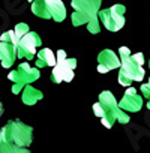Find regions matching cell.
Returning <instances> with one entry per match:
<instances>
[{
  "mask_svg": "<svg viewBox=\"0 0 150 153\" xmlns=\"http://www.w3.org/2000/svg\"><path fill=\"white\" fill-rule=\"evenodd\" d=\"M141 92H143V95L149 99L147 107H149V110H150V81H149V84H146V86H143V87H141Z\"/></svg>",
  "mask_w": 150,
  "mask_h": 153,
  "instance_id": "cell-17",
  "label": "cell"
},
{
  "mask_svg": "<svg viewBox=\"0 0 150 153\" xmlns=\"http://www.w3.org/2000/svg\"><path fill=\"white\" fill-rule=\"evenodd\" d=\"M98 60H99V68H98L99 72H108V71H111V69L120 66L119 57H117L113 51H110V50L102 51V53L99 54Z\"/></svg>",
  "mask_w": 150,
  "mask_h": 153,
  "instance_id": "cell-11",
  "label": "cell"
},
{
  "mask_svg": "<svg viewBox=\"0 0 150 153\" xmlns=\"http://www.w3.org/2000/svg\"><path fill=\"white\" fill-rule=\"evenodd\" d=\"M120 56H122V71H120V76H119V81L120 84L126 86L129 84L131 81H140L143 80L144 76V69L141 68V65H138L128 48L122 47L120 48Z\"/></svg>",
  "mask_w": 150,
  "mask_h": 153,
  "instance_id": "cell-4",
  "label": "cell"
},
{
  "mask_svg": "<svg viewBox=\"0 0 150 153\" xmlns=\"http://www.w3.org/2000/svg\"><path fill=\"white\" fill-rule=\"evenodd\" d=\"M30 143H32V128L26 126L18 120L9 122L5 128L0 129V146H14V147L27 149Z\"/></svg>",
  "mask_w": 150,
  "mask_h": 153,
  "instance_id": "cell-1",
  "label": "cell"
},
{
  "mask_svg": "<svg viewBox=\"0 0 150 153\" xmlns=\"http://www.w3.org/2000/svg\"><path fill=\"white\" fill-rule=\"evenodd\" d=\"M38 76H39V72H38L36 68H32V66L27 65V63L20 65V68H18L17 71H14V72L9 74V80L15 83V86H14V93L20 92L24 84H27V83H30V81H35Z\"/></svg>",
  "mask_w": 150,
  "mask_h": 153,
  "instance_id": "cell-7",
  "label": "cell"
},
{
  "mask_svg": "<svg viewBox=\"0 0 150 153\" xmlns=\"http://www.w3.org/2000/svg\"><path fill=\"white\" fill-rule=\"evenodd\" d=\"M32 11L41 18H54L56 21L66 17V9L60 0H33Z\"/></svg>",
  "mask_w": 150,
  "mask_h": 153,
  "instance_id": "cell-5",
  "label": "cell"
},
{
  "mask_svg": "<svg viewBox=\"0 0 150 153\" xmlns=\"http://www.w3.org/2000/svg\"><path fill=\"white\" fill-rule=\"evenodd\" d=\"M77 66L75 59H68L65 51L60 50L57 53V60L53 69V81L62 83V81H71L74 78V69Z\"/></svg>",
  "mask_w": 150,
  "mask_h": 153,
  "instance_id": "cell-6",
  "label": "cell"
},
{
  "mask_svg": "<svg viewBox=\"0 0 150 153\" xmlns=\"http://www.w3.org/2000/svg\"><path fill=\"white\" fill-rule=\"evenodd\" d=\"M119 108L122 111H137L141 108V98L138 96L137 90L135 89H128L125 96H123V101L119 104Z\"/></svg>",
  "mask_w": 150,
  "mask_h": 153,
  "instance_id": "cell-10",
  "label": "cell"
},
{
  "mask_svg": "<svg viewBox=\"0 0 150 153\" xmlns=\"http://www.w3.org/2000/svg\"><path fill=\"white\" fill-rule=\"evenodd\" d=\"M2 113H3V107H2V104H0V116H2Z\"/></svg>",
  "mask_w": 150,
  "mask_h": 153,
  "instance_id": "cell-18",
  "label": "cell"
},
{
  "mask_svg": "<svg viewBox=\"0 0 150 153\" xmlns=\"http://www.w3.org/2000/svg\"><path fill=\"white\" fill-rule=\"evenodd\" d=\"M27 32H29L27 24H18V26L15 27V30H14V33H15V38H17V39H20L21 36H24Z\"/></svg>",
  "mask_w": 150,
  "mask_h": 153,
  "instance_id": "cell-16",
  "label": "cell"
},
{
  "mask_svg": "<svg viewBox=\"0 0 150 153\" xmlns=\"http://www.w3.org/2000/svg\"><path fill=\"white\" fill-rule=\"evenodd\" d=\"M41 45V39L36 33L33 32H27L24 36H21L18 41H17V45H15V50H17V56L18 57H27V59H32L36 48Z\"/></svg>",
  "mask_w": 150,
  "mask_h": 153,
  "instance_id": "cell-9",
  "label": "cell"
},
{
  "mask_svg": "<svg viewBox=\"0 0 150 153\" xmlns=\"http://www.w3.org/2000/svg\"><path fill=\"white\" fill-rule=\"evenodd\" d=\"M99 104L104 110V116L101 117L102 119V123L107 126V128H111L114 122H122V123H126L129 120L128 114L123 113L119 105L116 104V99L113 98V95L110 92H104L99 95Z\"/></svg>",
  "mask_w": 150,
  "mask_h": 153,
  "instance_id": "cell-3",
  "label": "cell"
},
{
  "mask_svg": "<svg viewBox=\"0 0 150 153\" xmlns=\"http://www.w3.org/2000/svg\"><path fill=\"white\" fill-rule=\"evenodd\" d=\"M0 153H30L29 149L14 147V146H0Z\"/></svg>",
  "mask_w": 150,
  "mask_h": 153,
  "instance_id": "cell-15",
  "label": "cell"
},
{
  "mask_svg": "<svg viewBox=\"0 0 150 153\" xmlns=\"http://www.w3.org/2000/svg\"><path fill=\"white\" fill-rule=\"evenodd\" d=\"M38 66H54L56 65V57L54 53L48 48L39 51V59H38Z\"/></svg>",
  "mask_w": 150,
  "mask_h": 153,
  "instance_id": "cell-13",
  "label": "cell"
},
{
  "mask_svg": "<svg viewBox=\"0 0 150 153\" xmlns=\"http://www.w3.org/2000/svg\"><path fill=\"white\" fill-rule=\"evenodd\" d=\"M123 15H125V8L122 5H116V6L101 12V21L108 30L117 32V30H120V27L125 23Z\"/></svg>",
  "mask_w": 150,
  "mask_h": 153,
  "instance_id": "cell-8",
  "label": "cell"
},
{
  "mask_svg": "<svg viewBox=\"0 0 150 153\" xmlns=\"http://www.w3.org/2000/svg\"><path fill=\"white\" fill-rule=\"evenodd\" d=\"M41 98H42V93H41L39 90L33 89V87H26V90H24V93H23V101H24V104H27V105L36 104Z\"/></svg>",
  "mask_w": 150,
  "mask_h": 153,
  "instance_id": "cell-14",
  "label": "cell"
},
{
  "mask_svg": "<svg viewBox=\"0 0 150 153\" xmlns=\"http://www.w3.org/2000/svg\"><path fill=\"white\" fill-rule=\"evenodd\" d=\"M99 3L101 0H72V6L77 11L74 14V24L80 26L87 23L89 30L92 33H98L99 32V24L96 20V14L99 9Z\"/></svg>",
  "mask_w": 150,
  "mask_h": 153,
  "instance_id": "cell-2",
  "label": "cell"
},
{
  "mask_svg": "<svg viewBox=\"0 0 150 153\" xmlns=\"http://www.w3.org/2000/svg\"><path fill=\"white\" fill-rule=\"evenodd\" d=\"M15 57H17L15 44L0 42V62H2V66H5V68L12 66V63L15 62Z\"/></svg>",
  "mask_w": 150,
  "mask_h": 153,
  "instance_id": "cell-12",
  "label": "cell"
}]
</instances>
